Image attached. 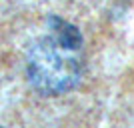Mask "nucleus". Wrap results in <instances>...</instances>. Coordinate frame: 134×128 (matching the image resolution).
I'll use <instances>...</instances> for the list:
<instances>
[{"label":"nucleus","instance_id":"nucleus-1","mask_svg":"<svg viewBox=\"0 0 134 128\" xmlns=\"http://www.w3.org/2000/svg\"><path fill=\"white\" fill-rule=\"evenodd\" d=\"M80 50L58 44L50 34L34 40L26 54L28 82L42 96H60L76 88L82 78Z\"/></svg>","mask_w":134,"mask_h":128},{"label":"nucleus","instance_id":"nucleus-2","mask_svg":"<svg viewBox=\"0 0 134 128\" xmlns=\"http://www.w3.org/2000/svg\"><path fill=\"white\" fill-rule=\"evenodd\" d=\"M48 26H50V36L58 42V44L66 46L70 50H80L82 48V34L76 26H72L70 22L62 20L60 16H48Z\"/></svg>","mask_w":134,"mask_h":128}]
</instances>
